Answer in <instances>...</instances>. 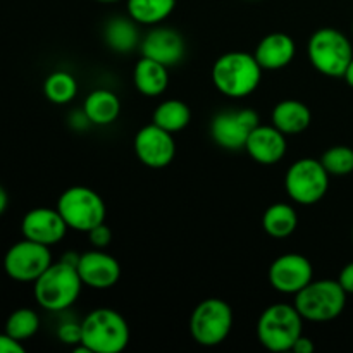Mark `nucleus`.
<instances>
[{
  "label": "nucleus",
  "mask_w": 353,
  "mask_h": 353,
  "mask_svg": "<svg viewBox=\"0 0 353 353\" xmlns=\"http://www.w3.org/2000/svg\"><path fill=\"white\" fill-rule=\"evenodd\" d=\"M262 72L264 69L254 54L231 50L216 59L210 69V79L221 95L241 100L250 97L261 86Z\"/></svg>",
  "instance_id": "nucleus-1"
},
{
  "label": "nucleus",
  "mask_w": 353,
  "mask_h": 353,
  "mask_svg": "<svg viewBox=\"0 0 353 353\" xmlns=\"http://www.w3.org/2000/svg\"><path fill=\"white\" fill-rule=\"evenodd\" d=\"M83 286L76 265L59 261L52 262L33 283V295L38 305L47 312H65L78 302Z\"/></svg>",
  "instance_id": "nucleus-2"
},
{
  "label": "nucleus",
  "mask_w": 353,
  "mask_h": 353,
  "mask_svg": "<svg viewBox=\"0 0 353 353\" xmlns=\"http://www.w3.org/2000/svg\"><path fill=\"white\" fill-rule=\"evenodd\" d=\"M130 338L128 321L109 307L92 310L81 321V345L92 353H121L130 345Z\"/></svg>",
  "instance_id": "nucleus-3"
},
{
  "label": "nucleus",
  "mask_w": 353,
  "mask_h": 353,
  "mask_svg": "<svg viewBox=\"0 0 353 353\" xmlns=\"http://www.w3.org/2000/svg\"><path fill=\"white\" fill-rule=\"evenodd\" d=\"M303 317L293 303H272L259 316L257 340L272 353L292 352L295 341L303 334Z\"/></svg>",
  "instance_id": "nucleus-4"
},
{
  "label": "nucleus",
  "mask_w": 353,
  "mask_h": 353,
  "mask_svg": "<svg viewBox=\"0 0 353 353\" xmlns=\"http://www.w3.org/2000/svg\"><path fill=\"white\" fill-rule=\"evenodd\" d=\"M307 57L319 74L343 78L353 59L350 38L336 28H319L307 41Z\"/></svg>",
  "instance_id": "nucleus-5"
},
{
  "label": "nucleus",
  "mask_w": 353,
  "mask_h": 353,
  "mask_svg": "<svg viewBox=\"0 0 353 353\" xmlns=\"http://www.w3.org/2000/svg\"><path fill=\"white\" fill-rule=\"evenodd\" d=\"M348 293L338 279H312L295 295L293 305L309 323H330L340 317L347 307Z\"/></svg>",
  "instance_id": "nucleus-6"
},
{
  "label": "nucleus",
  "mask_w": 353,
  "mask_h": 353,
  "mask_svg": "<svg viewBox=\"0 0 353 353\" xmlns=\"http://www.w3.org/2000/svg\"><path fill=\"white\" fill-rule=\"evenodd\" d=\"M55 209L65 221L69 230L88 233L99 224L105 223L107 207L102 196L88 186H71L64 190Z\"/></svg>",
  "instance_id": "nucleus-7"
},
{
  "label": "nucleus",
  "mask_w": 353,
  "mask_h": 353,
  "mask_svg": "<svg viewBox=\"0 0 353 353\" xmlns=\"http://www.w3.org/2000/svg\"><path fill=\"white\" fill-rule=\"evenodd\" d=\"M233 323V309L226 300L205 299L190 316V334L200 347H217L228 340Z\"/></svg>",
  "instance_id": "nucleus-8"
},
{
  "label": "nucleus",
  "mask_w": 353,
  "mask_h": 353,
  "mask_svg": "<svg viewBox=\"0 0 353 353\" xmlns=\"http://www.w3.org/2000/svg\"><path fill=\"white\" fill-rule=\"evenodd\" d=\"M330 178L319 159L303 157L293 162L285 176V190L290 200L299 205L309 207L326 196Z\"/></svg>",
  "instance_id": "nucleus-9"
},
{
  "label": "nucleus",
  "mask_w": 353,
  "mask_h": 353,
  "mask_svg": "<svg viewBox=\"0 0 353 353\" xmlns=\"http://www.w3.org/2000/svg\"><path fill=\"white\" fill-rule=\"evenodd\" d=\"M50 247L31 240H21L7 250L3 271L17 283H34L52 265Z\"/></svg>",
  "instance_id": "nucleus-10"
},
{
  "label": "nucleus",
  "mask_w": 353,
  "mask_h": 353,
  "mask_svg": "<svg viewBox=\"0 0 353 353\" xmlns=\"http://www.w3.org/2000/svg\"><path fill=\"white\" fill-rule=\"evenodd\" d=\"M259 124L261 119L254 109L223 110L210 121V138L224 150H245L248 134Z\"/></svg>",
  "instance_id": "nucleus-11"
},
{
  "label": "nucleus",
  "mask_w": 353,
  "mask_h": 353,
  "mask_svg": "<svg viewBox=\"0 0 353 353\" xmlns=\"http://www.w3.org/2000/svg\"><path fill=\"white\" fill-rule=\"evenodd\" d=\"M268 279L272 290L281 295L295 296L314 279V265L305 255L290 252L272 261L269 265Z\"/></svg>",
  "instance_id": "nucleus-12"
},
{
  "label": "nucleus",
  "mask_w": 353,
  "mask_h": 353,
  "mask_svg": "<svg viewBox=\"0 0 353 353\" xmlns=\"http://www.w3.org/2000/svg\"><path fill=\"white\" fill-rule=\"evenodd\" d=\"M133 147L138 161L150 169L168 168L176 157L174 134L154 123L138 130Z\"/></svg>",
  "instance_id": "nucleus-13"
},
{
  "label": "nucleus",
  "mask_w": 353,
  "mask_h": 353,
  "mask_svg": "<svg viewBox=\"0 0 353 353\" xmlns=\"http://www.w3.org/2000/svg\"><path fill=\"white\" fill-rule=\"evenodd\" d=\"M78 274L81 278L83 285L92 290H110L119 283L121 264L114 255L109 252L92 248L88 252H83L79 255Z\"/></svg>",
  "instance_id": "nucleus-14"
},
{
  "label": "nucleus",
  "mask_w": 353,
  "mask_h": 353,
  "mask_svg": "<svg viewBox=\"0 0 353 353\" xmlns=\"http://www.w3.org/2000/svg\"><path fill=\"white\" fill-rule=\"evenodd\" d=\"M68 224L57 209L37 207L24 214L21 221V233L26 240L37 241L45 247H55L68 234Z\"/></svg>",
  "instance_id": "nucleus-15"
},
{
  "label": "nucleus",
  "mask_w": 353,
  "mask_h": 353,
  "mask_svg": "<svg viewBox=\"0 0 353 353\" xmlns=\"http://www.w3.org/2000/svg\"><path fill=\"white\" fill-rule=\"evenodd\" d=\"M140 52L161 64L172 68L185 59L186 41L178 30L169 26H152L140 43Z\"/></svg>",
  "instance_id": "nucleus-16"
},
{
  "label": "nucleus",
  "mask_w": 353,
  "mask_h": 353,
  "mask_svg": "<svg viewBox=\"0 0 353 353\" xmlns=\"http://www.w3.org/2000/svg\"><path fill=\"white\" fill-rule=\"evenodd\" d=\"M245 150L252 161L261 165H274L288 152V137L272 124H259L248 134Z\"/></svg>",
  "instance_id": "nucleus-17"
},
{
  "label": "nucleus",
  "mask_w": 353,
  "mask_h": 353,
  "mask_svg": "<svg viewBox=\"0 0 353 353\" xmlns=\"http://www.w3.org/2000/svg\"><path fill=\"white\" fill-rule=\"evenodd\" d=\"M296 54V43L288 33L274 31L257 43L254 57L264 71H279L288 68Z\"/></svg>",
  "instance_id": "nucleus-18"
},
{
  "label": "nucleus",
  "mask_w": 353,
  "mask_h": 353,
  "mask_svg": "<svg viewBox=\"0 0 353 353\" xmlns=\"http://www.w3.org/2000/svg\"><path fill=\"white\" fill-rule=\"evenodd\" d=\"M312 123V112L302 100L286 99L274 105L271 112V124L286 137H296L309 130Z\"/></svg>",
  "instance_id": "nucleus-19"
},
{
  "label": "nucleus",
  "mask_w": 353,
  "mask_h": 353,
  "mask_svg": "<svg viewBox=\"0 0 353 353\" xmlns=\"http://www.w3.org/2000/svg\"><path fill=\"white\" fill-rule=\"evenodd\" d=\"M81 109L92 126H110L119 119L123 105H121V99L112 90L97 88L85 97Z\"/></svg>",
  "instance_id": "nucleus-20"
},
{
  "label": "nucleus",
  "mask_w": 353,
  "mask_h": 353,
  "mask_svg": "<svg viewBox=\"0 0 353 353\" xmlns=\"http://www.w3.org/2000/svg\"><path fill=\"white\" fill-rule=\"evenodd\" d=\"M133 83L138 93L148 99L161 97L169 86V68L141 55L133 69Z\"/></svg>",
  "instance_id": "nucleus-21"
},
{
  "label": "nucleus",
  "mask_w": 353,
  "mask_h": 353,
  "mask_svg": "<svg viewBox=\"0 0 353 353\" xmlns=\"http://www.w3.org/2000/svg\"><path fill=\"white\" fill-rule=\"evenodd\" d=\"M138 26L140 24L134 23L130 16L110 17L103 26V41L116 54H131L141 43Z\"/></svg>",
  "instance_id": "nucleus-22"
},
{
  "label": "nucleus",
  "mask_w": 353,
  "mask_h": 353,
  "mask_svg": "<svg viewBox=\"0 0 353 353\" xmlns=\"http://www.w3.org/2000/svg\"><path fill=\"white\" fill-rule=\"evenodd\" d=\"M262 228L274 240H285L299 228V214L295 207L286 202L272 203L262 216Z\"/></svg>",
  "instance_id": "nucleus-23"
},
{
  "label": "nucleus",
  "mask_w": 353,
  "mask_h": 353,
  "mask_svg": "<svg viewBox=\"0 0 353 353\" xmlns=\"http://www.w3.org/2000/svg\"><path fill=\"white\" fill-rule=\"evenodd\" d=\"M176 0H126V12L140 26H157L172 14Z\"/></svg>",
  "instance_id": "nucleus-24"
},
{
  "label": "nucleus",
  "mask_w": 353,
  "mask_h": 353,
  "mask_svg": "<svg viewBox=\"0 0 353 353\" xmlns=\"http://www.w3.org/2000/svg\"><path fill=\"white\" fill-rule=\"evenodd\" d=\"M192 121V109L188 103L178 99H168L155 107L152 114V123L161 126L169 133H179L185 130Z\"/></svg>",
  "instance_id": "nucleus-25"
},
{
  "label": "nucleus",
  "mask_w": 353,
  "mask_h": 353,
  "mask_svg": "<svg viewBox=\"0 0 353 353\" xmlns=\"http://www.w3.org/2000/svg\"><path fill=\"white\" fill-rule=\"evenodd\" d=\"M78 79L68 71H54L43 83V93L48 102L55 105H65L78 95Z\"/></svg>",
  "instance_id": "nucleus-26"
},
{
  "label": "nucleus",
  "mask_w": 353,
  "mask_h": 353,
  "mask_svg": "<svg viewBox=\"0 0 353 353\" xmlns=\"http://www.w3.org/2000/svg\"><path fill=\"white\" fill-rule=\"evenodd\" d=\"M40 330V316L34 312L33 309H28V307H21V309L14 310L6 321V331L7 334L14 338L17 341H26L30 338H33L34 334Z\"/></svg>",
  "instance_id": "nucleus-27"
},
{
  "label": "nucleus",
  "mask_w": 353,
  "mask_h": 353,
  "mask_svg": "<svg viewBox=\"0 0 353 353\" xmlns=\"http://www.w3.org/2000/svg\"><path fill=\"white\" fill-rule=\"evenodd\" d=\"M327 174L334 178H343L353 172V148L347 145H334L327 148L319 159Z\"/></svg>",
  "instance_id": "nucleus-28"
},
{
  "label": "nucleus",
  "mask_w": 353,
  "mask_h": 353,
  "mask_svg": "<svg viewBox=\"0 0 353 353\" xmlns=\"http://www.w3.org/2000/svg\"><path fill=\"white\" fill-rule=\"evenodd\" d=\"M57 338L61 343L74 348L76 345L81 343V323L74 319L62 321L57 327Z\"/></svg>",
  "instance_id": "nucleus-29"
},
{
  "label": "nucleus",
  "mask_w": 353,
  "mask_h": 353,
  "mask_svg": "<svg viewBox=\"0 0 353 353\" xmlns=\"http://www.w3.org/2000/svg\"><path fill=\"white\" fill-rule=\"evenodd\" d=\"M86 234H88V240L90 243H92V247L100 248V250H105V248L110 245V241H112V231H110V228L107 226L105 223L95 226Z\"/></svg>",
  "instance_id": "nucleus-30"
},
{
  "label": "nucleus",
  "mask_w": 353,
  "mask_h": 353,
  "mask_svg": "<svg viewBox=\"0 0 353 353\" xmlns=\"http://www.w3.org/2000/svg\"><path fill=\"white\" fill-rule=\"evenodd\" d=\"M0 353H24V345L3 331L0 333Z\"/></svg>",
  "instance_id": "nucleus-31"
},
{
  "label": "nucleus",
  "mask_w": 353,
  "mask_h": 353,
  "mask_svg": "<svg viewBox=\"0 0 353 353\" xmlns=\"http://www.w3.org/2000/svg\"><path fill=\"white\" fill-rule=\"evenodd\" d=\"M338 283L348 295H353V261L341 269L340 274H338Z\"/></svg>",
  "instance_id": "nucleus-32"
},
{
  "label": "nucleus",
  "mask_w": 353,
  "mask_h": 353,
  "mask_svg": "<svg viewBox=\"0 0 353 353\" xmlns=\"http://www.w3.org/2000/svg\"><path fill=\"white\" fill-rule=\"evenodd\" d=\"M69 126L76 131H85L92 126V123H90V119L86 117V114L83 112L81 109V110H74V112H71V116H69Z\"/></svg>",
  "instance_id": "nucleus-33"
},
{
  "label": "nucleus",
  "mask_w": 353,
  "mask_h": 353,
  "mask_svg": "<svg viewBox=\"0 0 353 353\" xmlns=\"http://www.w3.org/2000/svg\"><path fill=\"white\" fill-rule=\"evenodd\" d=\"M314 350H316V345H314V341L310 340V338L303 336V334L295 341V345L292 347L293 353H312Z\"/></svg>",
  "instance_id": "nucleus-34"
},
{
  "label": "nucleus",
  "mask_w": 353,
  "mask_h": 353,
  "mask_svg": "<svg viewBox=\"0 0 353 353\" xmlns=\"http://www.w3.org/2000/svg\"><path fill=\"white\" fill-rule=\"evenodd\" d=\"M7 205H9V195H7L6 188H2V186H0V216L6 212Z\"/></svg>",
  "instance_id": "nucleus-35"
},
{
  "label": "nucleus",
  "mask_w": 353,
  "mask_h": 353,
  "mask_svg": "<svg viewBox=\"0 0 353 353\" xmlns=\"http://www.w3.org/2000/svg\"><path fill=\"white\" fill-rule=\"evenodd\" d=\"M343 79H345V81H347L348 86H352V88H353V59L350 61V64H348L347 71H345Z\"/></svg>",
  "instance_id": "nucleus-36"
},
{
  "label": "nucleus",
  "mask_w": 353,
  "mask_h": 353,
  "mask_svg": "<svg viewBox=\"0 0 353 353\" xmlns=\"http://www.w3.org/2000/svg\"><path fill=\"white\" fill-rule=\"evenodd\" d=\"M95 2H100V3H116V2H121V0H95Z\"/></svg>",
  "instance_id": "nucleus-37"
},
{
  "label": "nucleus",
  "mask_w": 353,
  "mask_h": 353,
  "mask_svg": "<svg viewBox=\"0 0 353 353\" xmlns=\"http://www.w3.org/2000/svg\"><path fill=\"white\" fill-rule=\"evenodd\" d=\"M352 243H353V226H352Z\"/></svg>",
  "instance_id": "nucleus-38"
},
{
  "label": "nucleus",
  "mask_w": 353,
  "mask_h": 353,
  "mask_svg": "<svg viewBox=\"0 0 353 353\" xmlns=\"http://www.w3.org/2000/svg\"><path fill=\"white\" fill-rule=\"evenodd\" d=\"M352 34H353V24H352Z\"/></svg>",
  "instance_id": "nucleus-39"
}]
</instances>
